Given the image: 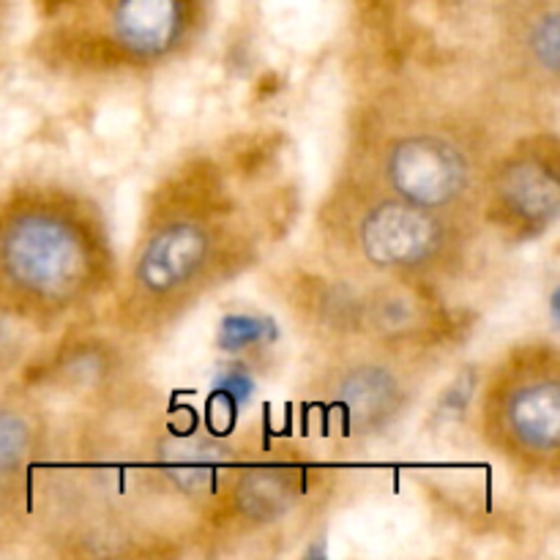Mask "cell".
<instances>
[{
	"label": "cell",
	"instance_id": "1",
	"mask_svg": "<svg viewBox=\"0 0 560 560\" xmlns=\"http://www.w3.org/2000/svg\"><path fill=\"white\" fill-rule=\"evenodd\" d=\"M113 279L98 213L60 189L20 191L0 206V304L58 320L91 304Z\"/></svg>",
	"mask_w": 560,
	"mask_h": 560
},
{
	"label": "cell",
	"instance_id": "2",
	"mask_svg": "<svg viewBox=\"0 0 560 560\" xmlns=\"http://www.w3.org/2000/svg\"><path fill=\"white\" fill-rule=\"evenodd\" d=\"M241 255L217 213L151 217V233L131 262L129 310L140 320L170 317L233 273Z\"/></svg>",
	"mask_w": 560,
	"mask_h": 560
},
{
	"label": "cell",
	"instance_id": "3",
	"mask_svg": "<svg viewBox=\"0 0 560 560\" xmlns=\"http://www.w3.org/2000/svg\"><path fill=\"white\" fill-rule=\"evenodd\" d=\"M492 446L528 474H556L560 457V361L552 348L514 350L485 397Z\"/></svg>",
	"mask_w": 560,
	"mask_h": 560
},
{
	"label": "cell",
	"instance_id": "4",
	"mask_svg": "<svg viewBox=\"0 0 560 560\" xmlns=\"http://www.w3.org/2000/svg\"><path fill=\"white\" fill-rule=\"evenodd\" d=\"M353 252L377 273L424 279L459 255L448 213L430 211L392 195L364 197L350 217Z\"/></svg>",
	"mask_w": 560,
	"mask_h": 560
},
{
	"label": "cell",
	"instance_id": "5",
	"mask_svg": "<svg viewBox=\"0 0 560 560\" xmlns=\"http://www.w3.org/2000/svg\"><path fill=\"white\" fill-rule=\"evenodd\" d=\"M381 175L392 195L452 213L474 191L476 164L468 148L446 129H410L383 145Z\"/></svg>",
	"mask_w": 560,
	"mask_h": 560
},
{
	"label": "cell",
	"instance_id": "6",
	"mask_svg": "<svg viewBox=\"0 0 560 560\" xmlns=\"http://www.w3.org/2000/svg\"><path fill=\"white\" fill-rule=\"evenodd\" d=\"M556 137H534L492 167L487 180V217L517 241L541 238L560 213Z\"/></svg>",
	"mask_w": 560,
	"mask_h": 560
},
{
	"label": "cell",
	"instance_id": "7",
	"mask_svg": "<svg viewBox=\"0 0 560 560\" xmlns=\"http://www.w3.org/2000/svg\"><path fill=\"white\" fill-rule=\"evenodd\" d=\"M200 20V0H107L104 47L126 63H164L195 42Z\"/></svg>",
	"mask_w": 560,
	"mask_h": 560
},
{
	"label": "cell",
	"instance_id": "8",
	"mask_svg": "<svg viewBox=\"0 0 560 560\" xmlns=\"http://www.w3.org/2000/svg\"><path fill=\"white\" fill-rule=\"evenodd\" d=\"M323 410L345 435L375 438L392 430L408 410L410 392L392 364L359 359L339 364L320 386Z\"/></svg>",
	"mask_w": 560,
	"mask_h": 560
},
{
	"label": "cell",
	"instance_id": "9",
	"mask_svg": "<svg viewBox=\"0 0 560 560\" xmlns=\"http://www.w3.org/2000/svg\"><path fill=\"white\" fill-rule=\"evenodd\" d=\"M443 315L421 279L392 277L372 293H361L359 331L372 334L381 342H416L438 331Z\"/></svg>",
	"mask_w": 560,
	"mask_h": 560
},
{
	"label": "cell",
	"instance_id": "10",
	"mask_svg": "<svg viewBox=\"0 0 560 560\" xmlns=\"http://www.w3.org/2000/svg\"><path fill=\"white\" fill-rule=\"evenodd\" d=\"M306 470L295 463H257L230 481L228 517L246 528H268L288 517L304 495Z\"/></svg>",
	"mask_w": 560,
	"mask_h": 560
},
{
	"label": "cell",
	"instance_id": "11",
	"mask_svg": "<svg viewBox=\"0 0 560 560\" xmlns=\"http://www.w3.org/2000/svg\"><path fill=\"white\" fill-rule=\"evenodd\" d=\"M159 474L180 495H206L213 492L228 465V448L213 435L200 430H175L156 446Z\"/></svg>",
	"mask_w": 560,
	"mask_h": 560
},
{
	"label": "cell",
	"instance_id": "12",
	"mask_svg": "<svg viewBox=\"0 0 560 560\" xmlns=\"http://www.w3.org/2000/svg\"><path fill=\"white\" fill-rule=\"evenodd\" d=\"M517 47L539 74L556 80L560 25L556 0H528L517 14Z\"/></svg>",
	"mask_w": 560,
	"mask_h": 560
},
{
	"label": "cell",
	"instance_id": "13",
	"mask_svg": "<svg viewBox=\"0 0 560 560\" xmlns=\"http://www.w3.org/2000/svg\"><path fill=\"white\" fill-rule=\"evenodd\" d=\"M36 413L14 399H0V485H9L42 452Z\"/></svg>",
	"mask_w": 560,
	"mask_h": 560
},
{
	"label": "cell",
	"instance_id": "14",
	"mask_svg": "<svg viewBox=\"0 0 560 560\" xmlns=\"http://www.w3.org/2000/svg\"><path fill=\"white\" fill-rule=\"evenodd\" d=\"M109 364H113V359H109V353L104 350V345L82 342L77 345V348L66 350L63 355H58L47 370L49 375L63 377L69 386H85V383L102 381V377L107 375Z\"/></svg>",
	"mask_w": 560,
	"mask_h": 560
},
{
	"label": "cell",
	"instance_id": "15",
	"mask_svg": "<svg viewBox=\"0 0 560 560\" xmlns=\"http://www.w3.org/2000/svg\"><path fill=\"white\" fill-rule=\"evenodd\" d=\"M277 339V328L268 317L257 315H228L219 326L217 342L219 348L228 353H244V350H255L260 345H268Z\"/></svg>",
	"mask_w": 560,
	"mask_h": 560
},
{
	"label": "cell",
	"instance_id": "16",
	"mask_svg": "<svg viewBox=\"0 0 560 560\" xmlns=\"http://www.w3.org/2000/svg\"><path fill=\"white\" fill-rule=\"evenodd\" d=\"M31 348V320L0 304V375L25 361Z\"/></svg>",
	"mask_w": 560,
	"mask_h": 560
},
{
	"label": "cell",
	"instance_id": "17",
	"mask_svg": "<svg viewBox=\"0 0 560 560\" xmlns=\"http://www.w3.org/2000/svg\"><path fill=\"white\" fill-rule=\"evenodd\" d=\"M476 381H479L476 370H463L454 377V383H448V388L441 394V399H438L435 413H432V421H435L438 427L454 424V421H459L468 413L470 399H474L476 392Z\"/></svg>",
	"mask_w": 560,
	"mask_h": 560
},
{
	"label": "cell",
	"instance_id": "18",
	"mask_svg": "<svg viewBox=\"0 0 560 560\" xmlns=\"http://www.w3.org/2000/svg\"><path fill=\"white\" fill-rule=\"evenodd\" d=\"M255 394V381H252L249 372L244 366H233V370L222 372L213 383L211 402L222 405V410L228 416H233L241 410V405L249 402V397Z\"/></svg>",
	"mask_w": 560,
	"mask_h": 560
},
{
	"label": "cell",
	"instance_id": "19",
	"mask_svg": "<svg viewBox=\"0 0 560 560\" xmlns=\"http://www.w3.org/2000/svg\"><path fill=\"white\" fill-rule=\"evenodd\" d=\"M71 3H77V0H38V5H42L44 16L60 14V11H63V9H69Z\"/></svg>",
	"mask_w": 560,
	"mask_h": 560
}]
</instances>
